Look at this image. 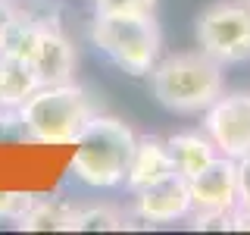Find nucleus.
Here are the masks:
<instances>
[{
	"instance_id": "obj_1",
	"label": "nucleus",
	"mask_w": 250,
	"mask_h": 235,
	"mask_svg": "<svg viewBox=\"0 0 250 235\" xmlns=\"http://www.w3.org/2000/svg\"><path fill=\"white\" fill-rule=\"evenodd\" d=\"M222 63L203 50L172 53L156 60V66L150 69L153 97L175 113H203L222 94Z\"/></svg>"
},
{
	"instance_id": "obj_2",
	"label": "nucleus",
	"mask_w": 250,
	"mask_h": 235,
	"mask_svg": "<svg viewBox=\"0 0 250 235\" xmlns=\"http://www.w3.org/2000/svg\"><path fill=\"white\" fill-rule=\"evenodd\" d=\"M94 116L88 91L72 82L44 85L19 107L22 132L38 144H75Z\"/></svg>"
},
{
	"instance_id": "obj_3",
	"label": "nucleus",
	"mask_w": 250,
	"mask_h": 235,
	"mask_svg": "<svg viewBox=\"0 0 250 235\" xmlns=\"http://www.w3.org/2000/svg\"><path fill=\"white\" fill-rule=\"evenodd\" d=\"M138 135L116 116H94L75 138L72 172L88 188H116L125 182Z\"/></svg>"
},
{
	"instance_id": "obj_4",
	"label": "nucleus",
	"mask_w": 250,
	"mask_h": 235,
	"mask_svg": "<svg viewBox=\"0 0 250 235\" xmlns=\"http://www.w3.org/2000/svg\"><path fill=\"white\" fill-rule=\"evenodd\" d=\"M91 41L128 75H150L160 60V25L153 13L144 16H97Z\"/></svg>"
},
{
	"instance_id": "obj_5",
	"label": "nucleus",
	"mask_w": 250,
	"mask_h": 235,
	"mask_svg": "<svg viewBox=\"0 0 250 235\" xmlns=\"http://www.w3.org/2000/svg\"><path fill=\"white\" fill-rule=\"evenodd\" d=\"M0 50L25 57L44 85L72 82L75 72V47L47 25H6L0 31Z\"/></svg>"
},
{
	"instance_id": "obj_6",
	"label": "nucleus",
	"mask_w": 250,
	"mask_h": 235,
	"mask_svg": "<svg viewBox=\"0 0 250 235\" xmlns=\"http://www.w3.org/2000/svg\"><path fill=\"white\" fill-rule=\"evenodd\" d=\"M197 44L222 66L250 60V6L244 0H219L197 16Z\"/></svg>"
},
{
	"instance_id": "obj_7",
	"label": "nucleus",
	"mask_w": 250,
	"mask_h": 235,
	"mask_svg": "<svg viewBox=\"0 0 250 235\" xmlns=\"http://www.w3.org/2000/svg\"><path fill=\"white\" fill-rule=\"evenodd\" d=\"M203 132L222 157L231 160L250 157V91L219 94L203 110Z\"/></svg>"
},
{
	"instance_id": "obj_8",
	"label": "nucleus",
	"mask_w": 250,
	"mask_h": 235,
	"mask_svg": "<svg viewBox=\"0 0 250 235\" xmlns=\"http://www.w3.org/2000/svg\"><path fill=\"white\" fill-rule=\"evenodd\" d=\"M194 213L191 204V185H188L185 176L172 172V176L160 179V182L135 191V216L141 223H175V219H185Z\"/></svg>"
},
{
	"instance_id": "obj_9",
	"label": "nucleus",
	"mask_w": 250,
	"mask_h": 235,
	"mask_svg": "<svg viewBox=\"0 0 250 235\" xmlns=\"http://www.w3.org/2000/svg\"><path fill=\"white\" fill-rule=\"evenodd\" d=\"M191 185V204L194 210H216V213H231L238 210L241 185H238V160L219 154L207 169L188 179Z\"/></svg>"
},
{
	"instance_id": "obj_10",
	"label": "nucleus",
	"mask_w": 250,
	"mask_h": 235,
	"mask_svg": "<svg viewBox=\"0 0 250 235\" xmlns=\"http://www.w3.org/2000/svg\"><path fill=\"white\" fill-rule=\"evenodd\" d=\"M175 172V160L169 154V144L163 138H138L135 154H131L128 172H125V185L131 191H141V188L160 182Z\"/></svg>"
},
{
	"instance_id": "obj_11",
	"label": "nucleus",
	"mask_w": 250,
	"mask_h": 235,
	"mask_svg": "<svg viewBox=\"0 0 250 235\" xmlns=\"http://www.w3.org/2000/svg\"><path fill=\"white\" fill-rule=\"evenodd\" d=\"M38 88H44L35 66L19 53L0 50V110H19Z\"/></svg>"
},
{
	"instance_id": "obj_12",
	"label": "nucleus",
	"mask_w": 250,
	"mask_h": 235,
	"mask_svg": "<svg viewBox=\"0 0 250 235\" xmlns=\"http://www.w3.org/2000/svg\"><path fill=\"white\" fill-rule=\"evenodd\" d=\"M75 213L78 210L72 204L60 201V198H41V194H31V201L25 204L16 226L25 232H72L75 226Z\"/></svg>"
},
{
	"instance_id": "obj_13",
	"label": "nucleus",
	"mask_w": 250,
	"mask_h": 235,
	"mask_svg": "<svg viewBox=\"0 0 250 235\" xmlns=\"http://www.w3.org/2000/svg\"><path fill=\"white\" fill-rule=\"evenodd\" d=\"M166 144H169L172 160H175V172L185 176V179L197 176L200 169H207L209 163L219 157L216 144L209 141L207 132H203V135H200V132H182V135L166 138Z\"/></svg>"
},
{
	"instance_id": "obj_14",
	"label": "nucleus",
	"mask_w": 250,
	"mask_h": 235,
	"mask_svg": "<svg viewBox=\"0 0 250 235\" xmlns=\"http://www.w3.org/2000/svg\"><path fill=\"white\" fill-rule=\"evenodd\" d=\"M125 229V216L113 207H88L75 213L72 232H119Z\"/></svg>"
},
{
	"instance_id": "obj_15",
	"label": "nucleus",
	"mask_w": 250,
	"mask_h": 235,
	"mask_svg": "<svg viewBox=\"0 0 250 235\" xmlns=\"http://www.w3.org/2000/svg\"><path fill=\"white\" fill-rule=\"evenodd\" d=\"M97 16H144L156 10V0H94Z\"/></svg>"
},
{
	"instance_id": "obj_16",
	"label": "nucleus",
	"mask_w": 250,
	"mask_h": 235,
	"mask_svg": "<svg viewBox=\"0 0 250 235\" xmlns=\"http://www.w3.org/2000/svg\"><path fill=\"white\" fill-rule=\"evenodd\" d=\"M238 185H241V198H238V210H234V229H250V157L238 160Z\"/></svg>"
},
{
	"instance_id": "obj_17",
	"label": "nucleus",
	"mask_w": 250,
	"mask_h": 235,
	"mask_svg": "<svg viewBox=\"0 0 250 235\" xmlns=\"http://www.w3.org/2000/svg\"><path fill=\"white\" fill-rule=\"evenodd\" d=\"M31 201V194L22 191H0V219H16L25 210V204Z\"/></svg>"
},
{
	"instance_id": "obj_18",
	"label": "nucleus",
	"mask_w": 250,
	"mask_h": 235,
	"mask_svg": "<svg viewBox=\"0 0 250 235\" xmlns=\"http://www.w3.org/2000/svg\"><path fill=\"white\" fill-rule=\"evenodd\" d=\"M244 3H247V6H250V0H244Z\"/></svg>"
}]
</instances>
